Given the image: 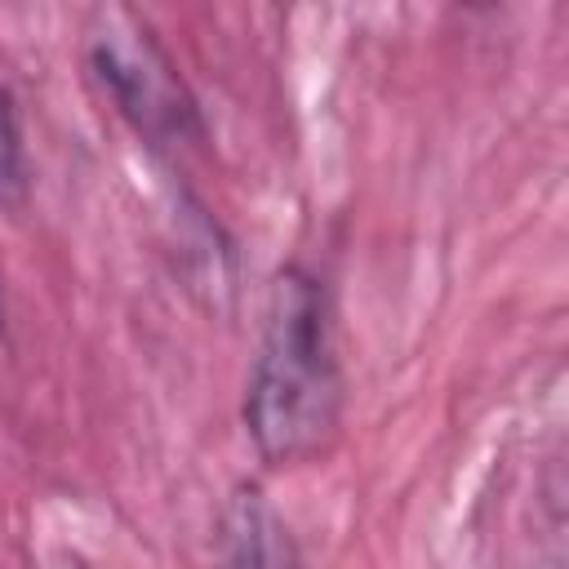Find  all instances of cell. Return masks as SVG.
<instances>
[{
    "mask_svg": "<svg viewBox=\"0 0 569 569\" xmlns=\"http://www.w3.org/2000/svg\"><path fill=\"white\" fill-rule=\"evenodd\" d=\"M342 418V365L325 284L284 267L271 284L258 351L244 382V431L262 462L289 467L316 458Z\"/></svg>",
    "mask_w": 569,
    "mask_h": 569,
    "instance_id": "6da1fadb",
    "label": "cell"
},
{
    "mask_svg": "<svg viewBox=\"0 0 569 569\" xmlns=\"http://www.w3.org/2000/svg\"><path fill=\"white\" fill-rule=\"evenodd\" d=\"M84 58L111 107L151 147H173L200 138V111L187 93L173 58L124 4H98L84 22Z\"/></svg>",
    "mask_w": 569,
    "mask_h": 569,
    "instance_id": "7a4b0ae2",
    "label": "cell"
},
{
    "mask_svg": "<svg viewBox=\"0 0 569 569\" xmlns=\"http://www.w3.org/2000/svg\"><path fill=\"white\" fill-rule=\"evenodd\" d=\"M213 569H302L289 525L267 502L262 489L240 485L218 520V551Z\"/></svg>",
    "mask_w": 569,
    "mask_h": 569,
    "instance_id": "3957f363",
    "label": "cell"
},
{
    "mask_svg": "<svg viewBox=\"0 0 569 569\" xmlns=\"http://www.w3.org/2000/svg\"><path fill=\"white\" fill-rule=\"evenodd\" d=\"M27 200V151H22V124L9 84L0 80V204Z\"/></svg>",
    "mask_w": 569,
    "mask_h": 569,
    "instance_id": "277c9868",
    "label": "cell"
}]
</instances>
